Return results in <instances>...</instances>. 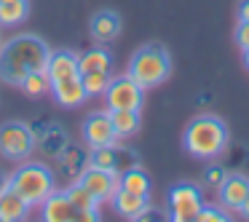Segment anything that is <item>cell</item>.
Returning a JSON list of instances; mask_svg holds the SVG:
<instances>
[{
    "instance_id": "3",
    "label": "cell",
    "mask_w": 249,
    "mask_h": 222,
    "mask_svg": "<svg viewBox=\"0 0 249 222\" xmlns=\"http://www.w3.org/2000/svg\"><path fill=\"white\" fill-rule=\"evenodd\" d=\"M8 188L17 195H22L30 204V209H35L54 193L56 185L49 166H43V163H24L8 177Z\"/></svg>"
},
{
    "instance_id": "30",
    "label": "cell",
    "mask_w": 249,
    "mask_h": 222,
    "mask_svg": "<svg viewBox=\"0 0 249 222\" xmlns=\"http://www.w3.org/2000/svg\"><path fill=\"white\" fill-rule=\"evenodd\" d=\"M238 19H241V22H249V0H241V3H238Z\"/></svg>"
},
{
    "instance_id": "14",
    "label": "cell",
    "mask_w": 249,
    "mask_h": 222,
    "mask_svg": "<svg viewBox=\"0 0 249 222\" xmlns=\"http://www.w3.org/2000/svg\"><path fill=\"white\" fill-rule=\"evenodd\" d=\"M91 35L99 40V43H107V40L118 38L121 33V17L115 11H99L91 17V24H89Z\"/></svg>"
},
{
    "instance_id": "9",
    "label": "cell",
    "mask_w": 249,
    "mask_h": 222,
    "mask_svg": "<svg viewBox=\"0 0 249 222\" xmlns=\"http://www.w3.org/2000/svg\"><path fill=\"white\" fill-rule=\"evenodd\" d=\"M83 139H86L89 150H91V147H102V145H115V142H121L118 134H115L110 110L107 113H91L86 120H83Z\"/></svg>"
},
{
    "instance_id": "23",
    "label": "cell",
    "mask_w": 249,
    "mask_h": 222,
    "mask_svg": "<svg viewBox=\"0 0 249 222\" xmlns=\"http://www.w3.org/2000/svg\"><path fill=\"white\" fill-rule=\"evenodd\" d=\"M19 88H22L27 97H43L46 91H51V81H49L46 72H30V75L19 83Z\"/></svg>"
},
{
    "instance_id": "17",
    "label": "cell",
    "mask_w": 249,
    "mask_h": 222,
    "mask_svg": "<svg viewBox=\"0 0 249 222\" xmlns=\"http://www.w3.org/2000/svg\"><path fill=\"white\" fill-rule=\"evenodd\" d=\"M27 211H30V204L22 195L14 193L11 188L0 195V222H19L27 217Z\"/></svg>"
},
{
    "instance_id": "12",
    "label": "cell",
    "mask_w": 249,
    "mask_h": 222,
    "mask_svg": "<svg viewBox=\"0 0 249 222\" xmlns=\"http://www.w3.org/2000/svg\"><path fill=\"white\" fill-rule=\"evenodd\" d=\"M46 75L49 81H62V78H72V75H81L78 70V54L75 51H51L49 54V65H46Z\"/></svg>"
},
{
    "instance_id": "19",
    "label": "cell",
    "mask_w": 249,
    "mask_h": 222,
    "mask_svg": "<svg viewBox=\"0 0 249 222\" xmlns=\"http://www.w3.org/2000/svg\"><path fill=\"white\" fill-rule=\"evenodd\" d=\"M30 3L27 0H0V27H17L27 19Z\"/></svg>"
},
{
    "instance_id": "21",
    "label": "cell",
    "mask_w": 249,
    "mask_h": 222,
    "mask_svg": "<svg viewBox=\"0 0 249 222\" xmlns=\"http://www.w3.org/2000/svg\"><path fill=\"white\" fill-rule=\"evenodd\" d=\"M38 145L43 147V153H46V155H51V158H59V153L67 147V134L62 131V126L51 123L49 129H46V134L38 139Z\"/></svg>"
},
{
    "instance_id": "25",
    "label": "cell",
    "mask_w": 249,
    "mask_h": 222,
    "mask_svg": "<svg viewBox=\"0 0 249 222\" xmlns=\"http://www.w3.org/2000/svg\"><path fill=\"white\" fill-rule=\"evenodd\" d=\"M140 166V158H137L134 150H129L126 145H121V142H115V174H124L129 171V169Z\"/></svg>"
},
{
    "instance_id": "11",
    "label": "cell",
    "mask_w": 249,
    "mask_h": 222,
    "mask_svg": "<svg viewBox=\"0 0 249 222\" xmlns=\"http://www.w3.org/2000/svg\"><path fill=\"white\" fill-rule=\"evenodd\" d=\"M40 220L46 222H70L75 220V206L67 198V190H54L40 204Z\"/></svg>"
},
{
    "instance_id": "31",
    "label": "cell",
    "mask_w": 249,
    "mask_h": 222,
    "mask_svg": "<svg viewBox=\"0 0 249 222\" xmlns=\"http://www.w3.org/2000/svg\"><path fill=\"white\" fill-rule=\"evenodd\" d=\"M6 190H8V177L6 174H0V195L6 193Z\"/></svg>"
},
{
    "instance_id": "27",
    "label": "cell",
    "mask_w": 249,
    "mask_h": 222,
    "mask_svg": "<svg viewBox=\"0 0 249 222\" xmlns=\"http://www.w3.org/2000/svg\"><path fill=\"white\" fill-rule=\"evenodd\" d=\"M196 220H198V222H228V214L212 209V206H204V209L198 211V217H196Z\"/></svg>"
},
{
    "instance_id": "5",
    "label": "cell",
    "mask_w": 249,
    "mask_h": 222,
    "mask_svg": "<svg viewBox=\"0 0 249 222\" xmlns=\"http://www.w3.org/2000/svg\"><path fill=\"white\" fill-rule=\"evenodd\" d=\"M35 150V137L30 123L24 120H8L0 126V155L8 161H24Z\"/></svg>"
},
{
    "instance_id": "28",
    "label": "cell",
    "mask_w": 249,
    "mask_h": 222,
    "mask_svg": "<svg viewBox=\"0 0 249 222\" xmlns=\"http://www.w3.org/2000/svg\"><path fill=\"white\" fill-rule=\"evenodd\" d=\"M236 40H238V46H241V49H249V22H241V19H238Z\"/></svg>"
},
{
    "instance_id": "18",
    "label": "cell",
    "mask_w": 249,
    "mask_h": 222,
    "mask_svg": "<svg viewBox=\"0 0 249 222\" xmlns=\"http://www.w3.org/2000/svg\"><path fill=\"white\" fill-rule=\"evenodd\" d=\"M110 67H113V56L105 49H89L86 54H78L81 75H86V72H110Z\"/></svg>"
},
{
    "instance_id": "6",
    "label": "cell",
    "mask_w": 249,
    "mask_h": 222,
    "mask_svg": "<svg viewBox=\"0 0 249 222\" xmlns=\"http://www.w3.org/2000/svg\"><path fill=\"white\" fill-rule=\"evenodd\" d=\"M166 214L174 222H193L198 217V211L204 209V198H201V190L196 185H174L166 195Z\"/></svg>"
},
{
    "instance_id": "4",
    "label": "cell",
    "mask_w": 249,
    "mask_h": 222,
    "mask_svg": "<svg viewBox=\"0 0 249 222\" xmlns=\"http://www.w3.org/2000/svg\"><path fill=\"white\" fill-rule=\"evenodd\" d=\"M169 72H172V59H169V51L161 43L142 46L129 62V75L142 88H153L158 83H163L169 78Z\"/></svg>"
},
{
    "instance_id": "24",
    "label": "cell",
    "mask_w": 249,
    "mask_h": 222,
    "mask_svg": "<svg viewBox=\"0 0 249 222\" xmlns=\"http://www.w3.org/2000/svg\"><path fill=\"white\" fill-rule=\"evenodd\" d=\"M83 78V88H86V97H105L110 86V72H86Z\"/></svg>"
},
{
    "instance_id": "8",
    "label": "cell",
    "mask_w": 249,
    "mask_h": 222,
    "mask_svg": "<svg viewBox=\"0 0 249 222\" xmlns=\"http://www.w3.org/2000/svg\"><path fill=\"white\" fill-rule=\"evenodd\" d=\"M75 182L83 185V188H86L89 193H91L99 204H102V201H113L115 190L121 188V174L107 171V169H97V166H91V163H89Z\"/></svg>"
},
{
    "instance_id": "13",
    "label": "cell",
    "mask_w": 249,
    "mask_h": 222,
    "mask_svg": "<svg viewBox=\"0 0 249 222\" xmlns=\"http://www.w3.org/2000/svg\"><path fill=\"white\" fill-rule=\"evenodd\" d=\"M249 195V179L241 174H228L225 182L220 185V198L228 209H241V204Z\"/></svg>"
},
{
    "instance_id": "1",
    "label": "cell",
    "mask_w": 249,
    "mask_h": 222,
    "mask_svg": "<svg viewBox=\"0 0 249 222\" xmlns=\"http://www.w3.org/2000/svg\"><path fill=\"white\" fill-rule=\"evenodd\" d=\"M51 49L38 35H14L0 43V81L19 86L30 72H46Z\"/></svg>"
},
{
    "instance_id": "29",
    "label": "cell",
    "mask_w": 249,
    "mask_h": 222,
    "mask_svg": "<svg viewBox=\"0 0 249 222\" xmlns=\"http://www.w3.org/2000/svg\"><path fill=\"white\" fill-rule=\"evenodd\" d=\"M169 214H163V211H156L153 209V206H145V209H142V214L137 217V220L140 222H147V220H166Z\"/></svg>"
},
{
    "instance_id": "26",
    "label": "cell",
    "mask_w": 249,
    "mask_h": 222,
    "mask_svg": "<svg viewBox=\"0 0 249 222\" xmlns=\"http://www.w3.org/2000/svg\"><path fill=\"white\" fill-rule=\"evenodd\" d=\"M225 177H228V171L222 166H209V169H206V174H204L206 185H209V188H214V190H220V185L225 182Z\"/></svg>"
},
{
    "instance_id": "2",
    "label": "cell",
    "mask_w": 249,
    "mask_h": 222,
    "mask_svg": "<svg viewBox=\"0 0 249 222\" xmlns=\"http://www.w3.org/2000/svg\"><path fill=\"white\" fill-rule=\"evenodd\" d=\"M225 147H228V129L214 115H198L185 129V150L193 158L209 161V158L220 155Z\"/></svg>"
},
{
    "instance_id": "7",
    "label": "cell",
    "mask_w": 249,
    "mask_h": 222,
    "mask_svg": "<svg viewBox=\"0 0 249 222\" xmlns=\"http://www.w3.org/2000/svg\"><path fill=\"white\" fill-rule=\"evenodd\" d=\"M142 97H145V88H142L129 72L121 75V78H110V86H107V91H105L107 110H140Z\"/></svg>"
},
{
    "instance_id": "32",
    "label": "cell",
    "mask_w": 249,
    "mask_h": 222,
    "mask_svg": "<svg viewBox=\"0 0 249 222\" xmlns=\"http://www.w3.org/2000/svg\"><path fill=\"white\" fill-rule=\"evenodd\" d=\"M238 211H241V214H244V217H247V220H249V195H247V201H244V204H241V209H238Z\"/></svg>"
},
{
    "instance_id": "10",
    "label": "cell",
    "mask_w": 249,
    "mask_h": 222,
    "mask_svg": "<svg viewBox=\"0 0 249 222\" xmlns=\"http://www.w3.org/2000/svg\"><path fill=\"white\" fill-rule=\"evenodd\" d=\"M51 97H54L56 104H62V107H78V104H83L89 99L81 75L62 78V81H51Z\"/></svg>"
},
{
    "instance_id": "16",
    "label": "cell",
    "mask_w": 249,
    "mask_h": 222,
    "mask_svg": "<svg viewBox=\"0 0 249 222\" xmlns=\"http://www.w3.org/2000/svg\"><path fill=\"white\" fill-rule=\"evenodd\" d=\"M59 163H62V174L75 182V179L81 177V171L89 166V153L83 150V147H75V145L67 142V147L59 153Z\"/></svg>"
},
{
    "instance_id": "15",
    "label": "cell",
    "mask_w": 249,
    "mask_h": 222,
    "mask_svg": "<svg viewBox=\"0 0 249 222\" xmlns=\"http://www.w3.org/2000/svg\"><path fill=\"white\" fill-rule=\"evenodd\" d=\"M113 206L121 217H129V220H137L142 214V209L147 206V195H137L126 188H118L113 195Z\"/></svg>"
},
{
    "instance_id": "22",
    "label": "cell",
    "mask_w": 249,
    "mask_h": 222,
    "mask_svg": "<svg viewBox=\"0 0 249 222\" xmlns=\"http://www.w3.org/2000/svg\"><path fill=\"white\" fill-rule=\"evenodd\" d=\"M121 188L131 190V193H137V195H150V177H147L140 166H134V169L121 174Z\"/></svg>"
},
{
    "instance_id": "20",
    "label": "cell",
    "mask_w": 249,
    "mask_h": 222,
    "mask_svg": "<svg viewBox=\"0 0 249 222\" xmlns=\"http://www.w3.org/2000/svg\"><path fill=\"white\" fill-rule=\"evenodd\" d=\"M110 118H113L118 139H126L140 131V110H110Z\"/></svg>"
},
{
    "instance_id": "33",
    "label": "cell",
    "mask_w": 249,
    "mask_h": 222,
    "mask_svg": "<svg viewBox=\"0 0 249 222\" xmlns=\"http://www.w3.org/2000/svg\"><path fill=\"white\" fill-rule=\"evenodd\" d=\"M244 51V65H247V70H249V49H241Z\"/></svg>"
}]
</instances>
